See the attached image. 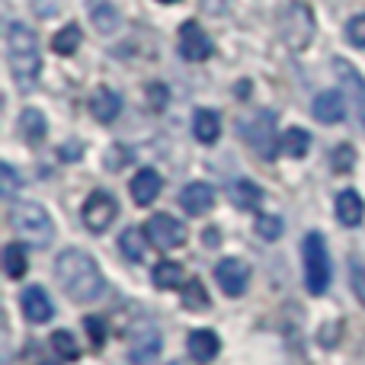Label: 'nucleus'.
<instances>
[{"label":"nucleus","mask_w":365,"mask_h":365,"mask_svg":"<svg viewBox=\"0 0 365 365\" xmlns=\"http://www.w3.org/2000/svg\"><path fill=\"white\" fill-rule=\"evenodd\" d=\"M55 276L58 285L64 289V295L77 304L96 302L103 295V272L96 266V259L83 250H64L55 259Z\"/></svg>","instance_id":"nucleus-1"},{"label":"nucleus","mask_w":365,"mask_h":365,"mask_svg":"<svg viewBox=\"0 0 365 365\" xmlns=\"http://www.w3.org/2000/svg\"><path fill=\"white\" fill-rule=\"evenodd\" d=\"M6 61H10L13 71V81H16L19 90H32L38 81V42H36V32L23 23H13L6 29Z\"/></svg>","instance_id":"nucleus-2"},{"label":"nucleus","mask_w":365,"mask_h":365,"mask_svg":"<svg viewBox=\"0 0 365 365\" xmlns=\"http://www.w3.org/2000/svg\"><path fill=\"white\" fill-rule=\"evenodd\" d=\"M10 225L26 244L32 247H48L55 237V225H51V215L45 212L38 202H16L10 208Z\"/></svg>","instance_id":"nucleus-3"},{"label":"nucleus","mask_w":365,"mask_h":365,"mask_svg":"<svg viewBox=\"0 0 365 365\" xmlns=\"http://www.w3.org/2000/svg\"><path fill=\"white\" fill-rule=\"evenodd\" d=\"M302 253H304V285L311 295H324L330 285V257H327V244L317 231H311L302 240Z\"/></svg>","instance_id":"nucleus-4"},{"label":"nucleus","mask_w":365,"mask_h":365,"mask_svg":"<svg viewBox=\"0 0 365 365\" xmlns=\"http://www.w3.org/2000/svg\"><path fill=\"white\" fill-rule=\"evenodd\" d=\"M282 38L295 51L311 45V38H314V13H311L308 4H302V0L289 4V10L282 13Z\"/></svg>","instance_id":"nucleus-5"},{"label":"nucleus","mask_w":365,"mask_h":365,"mask_svg":"<svg viewBox=\"0 0 365 365\" xmlns=\"http://www.w3.org/2000/svg\"><path fill=\"white\" fill-rule=\"evenodd\" d=\"M145 231H148V240H151L158 250H177V247L186 244V225L167 212L154 215V218L148 221Z\"/></svg>","instance_id":"nucleus-6"},{"label":"nucleus","mask_w":365,"mask_h":365,"mask_svg":"<svg viewBox=\"0 0 365 365\" xmlns=\"http://www.w3.org/2000/svg\"><path fill=\"white\" fill-rule=\"evenodd\" d=\"M215 279H218L221 292H225L227 298H240L247 292V282H250V266H247L244 259H237V257H227V259H221L218 263Z\"/></svg>","instance_id":"nucleus-7"},{"label":"nucleus","mask_w":365,"mask_h":365,"mask_svg":"<svg viewBox=\"0 0 365 365\" xmlns=\"http://www.w3.org/2000/svg\"><path fill=\"white\" fill-rule=\"evenodd\" d=\"M115 212H119V205H115V199L109 192H90V199L83 202V225L90 227V231H106L109 225H113Z\"/></svg>","instance_id":"nucleus-8"},{"label":"nucleus","mask_w":365,"mask_h":365,"mask_svg":"<svg viewBox=\"0 0 365 365\" xmlns=\"http://www.w3.org/2000/svg\"><path fill=\"white\" fill-rule=\"evenodd\" d=\"M158 353H160V334H158V327H154V324H148V321L135 324L132 336H128V356H132V362L148 365Z\"/></svg>","instance_id":"nucleus-9"},{"label":"nucleus","mask_w":365,"mask_h":365,"mask_svg":"<svg viewBox=\"0 0 365 365\" xmlns=\"http://www.w3.org/2000/svg\"><path fill=\"white\" fill-rule=\"evenodd\" d=\"M247 141H250V148L259 154V158H272V151L279 148L276 115H272V113H259L257 119L247 125Z\"/></svg>","instance_id":"nucleus-10"},{"label":"nucleus","mask_w":365,"mask_h":365,"mask_svg":"<svg viewBox=\"0 0 365 365\" xmlns=\"http://www.w3.org/2000/svg\"><path fill=\"white\" fill-rule=\"evenodd\" d=\"M180 55L186 61H205L212 55V38H208V32L195 19L182 23V29H180Z\"/></svg>","instance_id":"nucleus-11"},{"label":"nucleus","mask_w":365,"mask_h":365,"mask_svg":"<svg viewBox=\"0 0 365 365\" xmlns=\"http://www.w3.org/2000/svg\"><path fill=\"white\" fill-rule=\"evenodd\" d=\"M334 71H336V77H340L343 90L349 93V100H353V106H356V113H359V119L365 122V77L353 68V64L346 61V58H334Z\"/></svg>","instance_id":"nucleus-12"},{"label":"nucleus","mask_w":365,"mask_h":365,"mask_svg":"<svg viewBox=\"0 0 365 365\" xmlns=\"http://www.w3.org/2000/svg\"><path fill=\"white\" fill-rule=\"evenodd\" d=\"M19 304H23L26 321H32V324H45V321H51V314H55V304H51V298L45 295L42 285H29V289L19 295Z\"/></svg>","instance_id":"nucleus-13"},{"label":"nucleus","mask_w":365,"mask_h":365,"mask_svg":"<svg viewBox=\"0 0 365 365\" xmlns=\"http://www.w3.org/2000/svg\"><path fill=\"white\" fill-rule=\"evenodd\" d=\"M180 205L186 215H205L215 205V189L208 182H189L180 192Z\"/></svg>","instance_id":"nucleus-14"},{"label":"nucleus","mask_w":365,"mask_h":365,"mask_svg":"<svg viewBox=\"0 0 365 365\" xmlns=\"http://www.w3.org/2000/svg\"><path fill=\"white\" fill-rule=\"evenodd\" d=\"M119 113H122V96L109 87L96 90L93 100H90V115H93L96 122H103V125H109V122H115Z\"/></svg>","instance_id":"nucleus-15"},{"label":"nucleus","mask_w":365,"mask_h":365,"mask_svg":"<svg viewBox=\"0 0 365 365\" xmlns=\"http://www.w3.org/2000/svg\"><path fill=\"white\" fill-rule=\"evenodd\" d=\"M314 115H317V122H324V125H336V122H343V115H346V103H343L340 90H324V93L314 100Z\"/></svg>","instance_id":"nucleus-16"},{"label":"nucleus","mask_w":365,"mask_h":365,"mask_svg":"<svg viewBox=\"0 0 365 365\" xmlns=\"http://www.w3.org/2000/svg\"><path fill=\"white\" fill-rule=\"evenodd\" d=\"M160 189H164V180H160L158 170H138L132 180V199L138 205H151L160 195Z\"/></svg>","instance_id":"nucleus-17"},{"label":"nucleus","mask_w":365,"mask_h":365,"mask_svg":"<svg viewBox=\"0 0 365 365\" xmlns=\"http://www.w3.org/2000/svg\"><path fill=\"white\" fill-rule=\"evenodd\" d=\"M218 349H221V343L212 330H192V334H189V356L199 365L212 362L215 356H218Z\"/></svg>","instance_id":"nucleus-18"},{"label":"nucleus","mask_w":365,"mask_h":365,"mask_svg":"<svg viewBox=\"0 0 365 365\" xmlns=\"http://www.w3.org/2000/svg\"><path fill=\"white\" fill-rule=\"evenodd\" d=\"M336 215H340V221L346 227H356L362 221V215H365L362 195L356 192V189H343V192L336 195Z\"/></svg>","instance_id":"nucleus-19"},{"label":"nucleus","mask_w":365,"mask_h":365,"mask_svg":"<svg viewBox=\"0 0 365 365\" xmlns=\"http://www.w3.org/2000/svg\"><path fill=\"white\" fill-rule=\"evenodd\" d=\"M192 132H195V138H199L202 145H215L218 135H221L218 113H215V109H199V113H195V122H192Z\"/></svg>","instance_id":"nucleus-20"},{"label":"nucleus","mask_w":365,"mask_h":365,"mask_svg":"<svg viewBox=\"0 0 365 365\" xmlns=\"http://www.w3.org/2000/svg\"><path fill=\"white\" fill-rule=\"evenodd\" d=\"M308 148H311V135L304 128H285L282 138H279V151L285 158H304Z\"/></svg>","instance_id":"nucleus-21"},{"label":"nucleus","mask_w":365,"mask_h":365,"mask_svg":"<svg viewBox=\"0 0 365 365\" xmlns=\"http://www.w3.org/2000/svg\"><path fill=\"white\" fill-rule=\"evenodd\" d=\"M145 237H148V231H141V227H125V231H122V237H119V250H122V257H128L132 263L145 259V250H148Z\"/></svg>","instance_id":"nucleus-22"},{"label":"nucleus","mask_w":365,"mask_h":365,"mask_svg":"<svg viewBox=\"0 0 365 365\" xmlns=\"http://www.w3.org/2000/svg\"><path fill=\"white\" fill-rule=\"evenodd\" d=\"M4 269H6V276L10 279H19V276H26V269H29V253H26V247L23 244H6L4 247Z\"/></svg>","instance_id":"nucleus-23"},{"label":"nucleus","mask_w":365,"mask_h":365,"mask_svg":"<svg viewBox=\"0 0 365 365\" xmlns=\"http://www.w3.org/2000/svg\"><path fill=\"white\" fill-rule=\"evenodd\" d=\"M19 132H23V138L29 141V145H38V141L45 138V115L38 113V109H23V115H19Z\"/></svg>","instance_id":"nucleus-24"},{"label":"nucleus","mask_w":365,"mask_h":365,"mask_svg":"<svg viewBox=\"0 0 365 365\" xmlns=\"http://www.w3.org/2000/svg\"><path fill=\"white\" fill-rule=\"evenodd\" d=\"M151 279H154V285H158V289H177V285L182 282V266L173 263V259H164V263L154 266Z\"/></svg>","instance_id":"nucleus-25"},{"label":"nucleus","mask_w":365,"mask_h":365,"mask_svg":"<svg viewBox=\"0 0 365 365\" xmlns=\"http://www.w3.org/2000/svg\"><path fill=\"white\" fill-rule=\"evenodd\" d=\"M231 199H234V205H237V208H257L259 202H263V192H259L257 182L240 180V182H234Z\"/></svg>","instance_id":"nucleus-26"},{"label":"nucleus","mask_w":365,"mask_h":365,"mask_svg":"<svg viewBox=\"0 0 365 365\" xmlns=\"http://www.w3.org/2000/svg\"><path fill=\"white\" fill-rule=\"evenodd\" d=\"M81 26H64V29L55 32V38H51V48L58 51V55H74L77 48H81Z\"/></svg>","instance_id":"nucleus-27"},{"label":"nucleus","mask_w":365,"mask_h":365,"mask_svg":"<svg viewBox=\"0 0 365 365\" xmlns=\"http://www.w3.org/2000/svg\"><path fill=\"white\" fill-rule=\"evenodd\" d=\"M182 304L192 308V311L208 308V292H205V285H202L199 279H189L186 282V289H182Z\"/></svg>","instance_id":"nucleus-28"},{"label":"nucleus","mask_w":365,"mask_h":365,"mask_svg":"<svg viewBox=\"0 0 365 365\" xmlns=\"http://www.w3.org/2000/svg\"><path fill=\"white\" fill-rule=\"evenodd\" d=\"M51 346H55V353L61 356V359L74 362L77 356H81V349H77V340L68 334V330H58V334H51Z\"/></svg>","instance_id":"nucleus-29"},{"label":"nucleus","mask_w":365,"mask_h":365,"mask_svg":"<svg viewBox=\"0 0 365 365\" xmlns=\"http://www.w3.org/2000/svg\"><path fill=\"white\" fill-rule=\"evenodd\" d=\"M330 167H334V173H349L356 167V148L353 145L334 148V154H330Z\"/></svg>","instance_id":"nucleus-30"},{"label":"nucleus","mask_w":365,"mask_h":365,"mask_svg":"<svg viewBox=\"0 0 365 365\" xmlns=\"http://www.w3.org/2000/svg\"><path fill=\"white\" fill-rule=\"evenodd\" d=\"M93 26L100 32H113L115 26H119V13H115V6H109V4L96 6L93 10Z\"/></svg>","instance_id":"nucleus-31"},{"label":"nucleus","mask_w":365,"mask_h":365,"mask_svg":"<svg viewBox=\"0 0 365 365\" xmlns=\"http://www.w3.org/2000/svg\"><path fill=\"white\" fill-rule=\"evenodd\" d=\"M257 234L263 240H276L279 234H282V218H276V215H259L257 218Z\"/></svg>","instance_id":"nucleus-32"},{"label":"nucleus","mask_w":365,"mask_h":365,"mask_svg":"<svg viewBox=\"0 0 365 365\" xmlns=\"http://www.w3.org/2000/svg\"><path fill=\"white\" fill-rule=\"evenodd\" d=\"M346 38L356 48H365V13H359V16H353L346 23Z\"/></svg>","instance_id":"nucleus-33"},{"label":"nucleus","mask_w":365,"mask_h":365,"mask_svg":"<svg viewBox=\"0 0 365 365\" xmlns=\"http://www.w3.org/2000/svg\"><path fill=\"white\" fill-rule=\"evenodd\" d=\"M125 160H132V154H128V148H122V145H115V148H109L106 151V170H122L125 167Z\"/></svg>","instance_id":"nucleus-34"},{"label":"nucleus","mask_w":365,"mask_h":365,"mask_svg":"<svg viewBox=\"0 0 365 365\" xmlns=\"http://www.w3.org/2000/svg\"><path fill=\"white\" fill-rule=\"evenodd\" d=\"M87 334H90V343L93 346H103L106 343V324H103V317H87Z\"/></svg>","instance_id":"nucleus-35"},{"label":"nucleus","mask_w":365,"mask_h":365,"mask_svg":"<svg viewBox=\"0 0 365 365\" xmlns=\"http://www.w3.org/2000/svg\"><path fill=\"white\" fill-rule=\"evenodd\" d=\"M349 282H353L356 298L365 304V266L362 263H353V269H349Z\"/></svg>","instance_id":"nucleus-36"},{"label":"nucleus","mask_w":365,"mask_h":365,"mask_svg":"<svg viewBox=\"0 0 365 365\" xmlns=\"http://www.w3.org/2000/svg\"><path fill=\"white\" fill-rule=\"evenodd\" d=\"M0 180H4V186H0V192H4V195H13V192H16V173H13L10 164L0 167Z\"/></svg>","instance_id":"nucleus-37"},{"label":"nucleus","mask_w":365,"mask_h":365,"mask_svg":"<svg viewBox=\"0 0 365 365\" xmlns=\"http://www.w3.org/2000/svg\"><path fill=\"white\" fill-rule=\"evenodd\" d=\"M148 90H151V93H148V100H151V106H164V103H167V90L164 87H160V83H151V87H148Z\"/></svg>","instance_id":"nucleus-38"},{"label":"nucleus","mask_w":365,"mask_h":365,"mask_svg":"<svg viewBox=\"0 0 365 365\" xmlns=\"http://www.w3.org/2000/svg\"><path fill=\"white\" fill-rule=\"evenodd\" d=\"M202 10L212 13V16H225L227 10V0H202Z\"/></svg>","instance_id":"nucleus-39"},{"label":"nucleus","mask_w":365,"mask_h":365,"mask_svg":"<svg viewBox=\"0 0 365 365\" xmlns=\"http://www.w3.org/2000/svg\"><path fill=\"white\" fill-rule=\"evenodd\" d=\"M160 4H180V0H160Z\"/></svg>","instance_id":"nucleus-40"},{"label":"nucleus","mask_w":365,"mask_h":365,"mask_svg":"<svg viewBox=\"0 0 365 365\" xmlns=\"http://www.w3.org/2000/svg\"><path fill=\"white\" fill-rule=\"evenodd\" d=\"M170 365H182V362H170Z\"/></svg>","instance_id":"nucleus-41"}]
</instances>
